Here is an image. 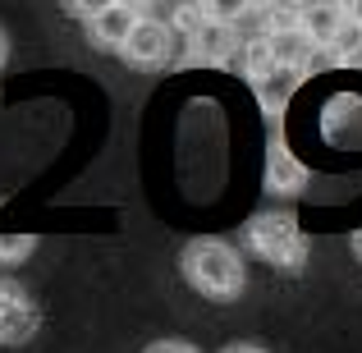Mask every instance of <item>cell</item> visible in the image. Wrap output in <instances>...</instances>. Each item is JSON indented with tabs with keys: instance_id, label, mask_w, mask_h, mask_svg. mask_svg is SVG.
I'll use <instances>...</instances> for the list:
<instances>
[{
	"instance_id": "6da1fadb",
	"label": "cell",
	"mask_w": 362,
	"mask_h": 353,
	"mask_svg": "<svg viewBox=\"0 0 362 353\" xmlns=\"http://www.w3.org/2000/svg\"><path fill=\"white\" fill-rule=\"evenodd\" d=\"M179 266H184V280L211 303H234L247 289V262L230 238L216 234L188 238L184 253H179Z\"/></svg>"
},
{
	"instance_id": "7a4b0ae2",
	"label": "cell",
	"mask_w": 362,
	"mask_h": 353,
	"mask_svg": "<svg viewBox=\"0 0 362 353\" xmlns=\"http://www.w3.org/2000/svg\"><path fill=\"white\" fill-rule=\"evenodd\" d=\"M243 243L257 262L275 266V271H303L308 266V234L289 212H257L243 225Z\"/></svg>"
},
{
	"instance_id": "3957f363",
	"label": "cell",
	"mask_w": 362,
	"mask_h": 353,
	"mask_svg": "<svg viewBox=\"0 0 362 353\" xmlns=\"http://www.w3.org/2000/svg\"><path fill=\"white\" fill-rule=\"evenodd\" d=\"M42 326V312H37L33 294L18 280H5L0 275V349H18L37 335Z\"/></svg>"
},
{
	"instance_id": "277c9868",
	"label": "cell",
	"mask_w": 362,
	"mask_h": 353,
	"mask_svg": "<svg viewBox=\"0 0 362 353\" xmlns=\"http://www.w3.org/2000/svg\"><path fill=\"white\" fill-rule=\"evenodd\" d=\"M175 28L165 23V18L160 14H142V23L133 28V37H129V46H124V60L133 64V69H165L170 64V55H175Z\"/></svg>"
},
{
	"instance_id": "5b68a950",
	"label": "cell",
	"mask_w": 362,
	"mask_h": 353,
	"mask_svg": "<svg viewBox=\"0 0 362 353\" xmlns=\"http://www.w3.org/2000/svg\"><path fill=\"white\" fill-rule=\"evenodd\" d=\"M142 14H147V5H119V0H110V5H101V14L88 23V42L97 46V51H124L133 37V28L142 23Z\"/></svg>"
},
{
	"instance_id": "8992f818",
	"label": "cell",
	"mask_w": 362,
	"mask_h": 353,
	"mask_svg": "<svg viewBox=\"0 0 362 353\" xmlns=\"http://www.w3.org/2000/svg\"><path fill=\"white\" fill-rule=\"evenodd\" d=\"M308 184H312L308 166H303V161L284 147V138L275 133L271 151H266V188H271L275 197H298V193H308Z\"/></svg>"
},
{
	"instance_id": "52a82bcc",
	"label": "cell",
	"mask_w": 362,
	"mask_h": 353,
	"mask_svg": "<svg viewBox=\"0 0 362 353\" xmlns=\"http://www.w3.org/2000/svg\"><path fill=\"white\" fill-rule=\"evenodd\" d=\"M239 46H243V33L211 23L202 37H193V42L184 46V60L188 64H206V69H225V64H239Z\"/></svg>"
},
{
	"instance_id": "ba28073f",
	"label": "cell",
	"mask_w": 362,
	"mask_h": 353,
	"mask_svg": "<svg viewBox=\"0 0 362 353\" xmlns=\"http://www.w3.org/2000/svg\"><path fill=\"white\" fill-rule=\"evenodd\" d=\"M349 28V9L344 5H303V37L312 51H330Z\"/></svg>"
},
{
	"instance_id": "9c48e42d",
	"label": "cell",
	"mask_w": 362,
	"mask_h": 353,
	"mask_svg": "<svg viewBox=\"0 0 362 353\" xmlns=\"http://www.w3.org/2000/svg\"><path fill=\"white\" fill-rule=\"evenodd\" d=\"M303 88V74H293V69H275V74H266L262 83H252V97H257V106H262V115L266 120H280L284 115V106L293 101V92Z\"/></svg>"
},
{
	"instance_id": "30bf717a",
	"label": "cell",
	"mask_w": 362,
	"mask_h": 353,
	"mask_svg": "<svg viewBox=\"0 0 362 353\" xmlns=\"http://www.w3.org/2000/svg\"><path fill=\"white\" fill-rule=\"evenodd\" d=\"M280 64H275V51H271V37L266 33H243V46H239V74L247 79V88L252 83H262L266 74H275Z\"/></svg>"
},
{
	"instance_id": "8fae6325",
	"label": "cell",
	"mask_w": 362,
	"mask_h": 353,
	"mask_svg": "<svg viewBox=\"0 0 362 353\" xmlns=\"http://www.w3.org/2000/svg\"><path fill=\"white\" fill-rule=\"evenodd\" d=\"M326 133L339 142V147H354V133L362 142V101L358 97H339L335 110L326 106Z\"/></svg>"
},
{
	"instance_id": "7c38bea8",
	"label": "cell",
	"mask_w": 362,
	"mask_h": 353,
	"mask_svg": "<svg viewBox=\"0 0 362 353\" xmlns=\"http://www.w3.org/2000/svg\"><path fill=\"white\" fill-rule=\"evenodd\" d=\"M165 23L175 28V37H184V46H188L193 37H202L206 28H211V5H193V0H184V5H175L165 14Z\"/></svg>"
},
{
	"instance_id": "4fadbf2b",
	"label": "cell",
	"mask_w": 362,
	"mask_h": 353,
	"mask_svg": "<svg viewBox=\"0 0 362 353\" xmlns=\"http://www.w3.org/2000/svg\"><path fill=\"white\" fill-rule=\"evenodd\" d=\"M33 248H37V234H5V230H0V266L28 262V257H33Z\"/></svg>"
},
{
	"instance_id": "5bb4252c",
	"label": "cell",
	"mask_w": 362,
	"mask_h": 353,
	"mask_svg": "<svg viewBox=\"0 0 362 353\" xmlns=\"http://www.w3.org/2000/svg\"><path fill=\"white\" fill-rule=\"evenodd\" d=\"M147 353H197L193 345H184V340H156Z\"/></svg>"
},
{
	"instance_id": "9a60e30c",
	"label": "cell",
	"mask_w": 362,
	"mask_h": 353,
	"mask_svg": "<svg viewBox=\"0 0 362 353\" xmlns=\"http://www.w3.org/2000/svg\"><path fill=\"white\" fill-rule=\"evenodd\" d=\"M344 9H349V23L362 28V0H354V5H344Z\"/></svg>"
},
{
	"instance_id": "2e32d148",
	"label": "cell",
	"mask_w": 362,
	"mask_h": 353,
	"mask_svg": "<svg viewBox=\"0 0 362 353\" xmlns=\"http://www.w3.org/2000/svg\"><path fill=\"white\" fill-rule=\"evenodd\" d=\"M5 64H9V33L0 28V69H5Z\"/></svg>"
},
{
	"instance_id": "e0dca14e",
	"label": "cell",
	"mask_w": 362,
	"mask_h": 353,
	"mask_svg": "<svg viewBox=\"0 0 362 353\" xmlns=\"http://www.w3.org/2000/svg\"><path fill=\"white\" fill-rule=\"evenodd\" d=\"M221 353H266L262 345H230V349H221Z\"/></svg>"
},
{
	"instance_id": "ac0fdd59",
	"label": "cell",
	"mask_w": 362,
	"mask_h": 353,
	"mask_svg": "<svg viewBox=\"0 0 362 353\" xmlns=\"http://www.w3.org/2000/svg\"><path fill=\"white\" fill-rule=\"evenodd\" d=\"M354 257L362 262V230H354Z\"/></svg>"
}]
</instances>
